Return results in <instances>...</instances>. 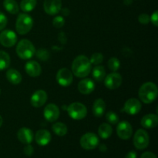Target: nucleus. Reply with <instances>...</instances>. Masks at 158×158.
<instances>
[{
	"label": "nucleus",
	"instance_id": "nucleus-17",
	"mask_svg": "<svg viewBox=\"0 0 158 158\" xmlns=\"http://www.w3.org/2000/svg\"><path fill=\"white\" fill-rule=\"evenodd\" d=\"M51 134L47 130H39L35 135V140L40 146H46L51 141Z\"/></svg>",
	"mask_w": 158,
	"mask_h": 158
},
{
	"label": "nucleus",
	"instance_id": "nucleus-26",
	"mask_svg": "<svg viewBox=\"0 0 158 158\" xmlns=\"http://www.w3.org/2000/svg\"><path fill=\"white\" fill-rule=\"evenodd\" d=\"M106 77V70L105 68L102 66H97L93 69V77L95 80L98 82H101L104 80Z\"/></svg>",
	"mask_w": 158,
	"mask_h": 158
},
{
	"label": "nucleus",
	"instance_id": "nucleus-27",
	"mask_svg": "<svg viewBox=\"0 0 158 158\" xmlns=\"http://www.w3.org/2000/svg\"><path fill=\"white\" fill-rule=\"evenodd\" d=\"M36 0H22L20 2V9L25 12H29L36 6Z\"/></svg>",
	"mask_w": 158,
	"mask_h": 158
},
{
	"label": "nucleus",
	"instance_id": "nucleus-39",
	"mask_svg": "<svg viewBox=\"0 0 158 158\" xmlns=\"http://www.w3.org/2000/svg\"><path fill=\"white\" fill-rule=\"evenodd\" d=\"M140 158H157V156L154 153L147 151V152H144L143 154H142Z\"/></svg>",
	"mask_w": 158,
	"mask_h": 158
},
{
	"label": "nucleus",
	"instance_id": "nucleus-4",
	"mask_svg": "<svg viewBox=\"0 0 158 158\" xmlns=\"http://www.w3.org/2000/svg\"><path fill=\"white\" fill-rule=\"evenodd\" d=\"M33 20L32 17L26 13H21L17 17L15 22V29L20 35H26L32 29Z\"/></svg>",
	"mask_w": 158,
	"mask_h": 158
},
{
	"label": "nucleus",
	"instance_id": "nucleus-22",
	"mask_svg": "<svg viewBox=\"0 0 158 158\" xmlns=\"http://www.w3.org/2000/svg\"><path fill=\"white\" fill-rule=\"evenodd\" d=\"M6 78L9 83L13 85L19 84L23 80L21 73L18 70L14 69H10L6 72Z\"/></svg>",
	"mask_w": 158,
	"mask_h": 158
},
{
	"label": "nucleus",
	"instance_id": "nucleus-18",
	"mask_svg": "<svg viewBox=\"0 0 158 158\" xmlns=\"http://www.w3.org/2000/svg\"><path fill=\"white\" fill-rule=\"evenodd\" d=\"M26 73L32 77H36L41 74L42 68L40 63L34 60H30L27 62L25 66Z\"/></svg>",
	"mask_w": 158,
	"mask_h": 158
},
{
	"label": "nucleus",
	"instance_id": "nucleus-33",
	"mask_svg": "<svg viewBox=\"0 0 158 158\" xmlns=\"http://www.w3.org/2000/svg\"><path fill=\"white\" fill-rule=\"evenodd\" d=\"M36 56L42 61H46L49 58V52L45 49H40L36 52Z\"/></svg>",
	"mask_w": 158,
	"mask_h": 158
},
{
	"label": "nucleus",
	"instance_id": "nucleus-14",
	"mask_svg": "<svg viewBox=\"0 0 158 158\" xmlns=\"http://www.w3.org/2000/svg\"><path fill=\"white\" fill-rule=\"evenodd\" d=\"M43 114L48 122H54L60 117V109L54 103H49L45 107Z\"/></svg>",
	"mask_w": 158,
	"mask_h": 158
},
{
	"label": "nucleus",
	"instance_id": "nucleus-34",
	"mask_svg": "<svg viewBox=\"0 0 158 158\" xmlns=\"http://www.w3.org/2000/svg\"><path fill=\"white\" fill-rule=\"evenodd\" d=\"M138 21L142 25H148L151 22V20H150V16L148 14L142 13L138 16Z\"/></svg>",
	"mask_w": 158,
	"mask_h": 158
},
{
	"label": "nucleus",
	"instance_id": "nucleus-38",
	"mask_svg": "<svg viewBox=\"0 0 158 158\" xmlns=\"http://www.w3.org/2000/svg\"><path fill=\"white\" fill-rule=\"evenodd\" d=\"M58 40H60L62 44H66V42H67V38H66V35L65 34V32H61L59 33Z\"/></svg>",
	"mask_w": 158,
	"mask_h": 158
},
{
	"label": "nucleus",
	"instance_id": "nucleus-45",
	"mask_svg": "<svg viewBox=\"0 0 158 158\" xmlns=\"http://www.w3.org/2000/svg\"><path fill=\"white\" fill-rule=\"evenodd\" d=\"M63 108L64 109V110H66V109H67V106H63Z\"/></svg>",
	"mask_w": 158,
	"mask_h": 158
},
{
	"label": "nucleus",
	"instance_id": "nucleus-36",
	"mask_svg": "<svg viewBox=\"0 0 158 158\" xmlns=\"http://www.w3.org/2000/svg\"><path fill=\"white\" fill-rule=\"evenodd\" d=\"M23 151H24V154H26V156H32L34 153V149L32 148V145L30 144H26V146L25 147L24 149H23Z\"/></svg>",
	"mask_w": 158,
	"mask_h": 158
},
{
	"label": "nucleus",
	"instance_id": "nucleus-2",
	"mask_svg": "<svg viewBox=\"0 0 158 158\" xmlns=\"http://www.w3.org/2000/svg\"><path fill=\"white\" fill-rule=\"evenodd\" d=\"M158 94L157 86L152 82L144 83L139 89L138 95L143 103L150 104L157 99Z\"/></svg>",
	"mask_w": 158,
	"mask_h": 158
},
{
	"label": "nucleus",
	"instance_id": "nucleus-46",
	"mask_svg": "<svg viewBox=\"0 0 158 158\" xmlns=\"http://www.w3.org/2000/svg\"><path fill=\"white\" fill-rule=\"evenodd\" d=\"M0 94H1V89H0Z\"/></svg>",
	"mask_w": 158,
	"mask_h": 158
},
{
	"label": "nucleus",
	"instance_id": "nucleus-44",
	"mask_svg": "<svg viewBox=\"0 0 158 158\" xmlns=\"http://www.w3.org/2000/svg\"><path fill=\"white\" fill-rule=\"evenodd\" d=\"M2 123H3V120H2V117L0 116V127H1V126L2 125Z\"/></svg>",
	"mask_w": 158,
	"mask_h": 158
},
{
	"label": "nucleus",
	"instance_id": "nucleus-3",
	"mask_svg": "<svg viewBox=\"0 0 158 158\" xmlns=\"http://www.w3.org/2000/svg\"><path fill=\"white\" fill-rule=\"evenodd\" d=\"M15 51L19 57L25 60L31 59L35 53L34 45L32 44V42L26 39H23L19 42Z\"/></svg>",
	"mask_w": 158,
	"mask_h": 158
},
{
	"label": "nucleus",
	"instance_id": "nucleus-40",
	"mask_svg": "<svg viewBox=\"0 0 158 158\" xmlns=\"http://www.w3.org/2000/svg\"><path fill=\"white\" fill-rule=\"evenodd\" d=\"M125 158H137V153L134 151H130L126 154Z\"/></svg>",
	"mask_w": 158,
	"mask_h": 158
},
{
	"label": "nucleus",
	"instance_id": "nucleus-13",
	"mask_svg": "<svg viewBox=\"0 0 158 158\" xmlns=\"http://www.w3.org/2000/svg\"><path fill=\"white\" fill-rule=\"evenodd\" d=\"M43 8L46 13L50 15H56L62 9L61 0H45Z\"/></svg>",
	"mask_w": 158,
	"mask_h": 158
},
{
	"label": "nucleus",
	"instance_id": "nucleus-7",
	"mask_svg": "<svg viewBox=\"0 0 158 158\" xmlns=\"http://www.w3.org/2000/svg\"><path fill=\"white\" fill-rule=\"evenodd\" d=\"M134 145L137 150H144L149 145V136L143 129L137 130L134 136Z\"/></svg>",
	"mask_w": 158,
	"mask_h": 158
},
{
	"label": "nucleus",
	"instance_id": "nucleus-35",
	"mask_svg": "<svg viewBox=\"0 0 158 158\" xmlns=\"http://www.w3.org/2000/svg\"><path fill=\"white\" fill-rule=\"evenodd\" d=\"M7 25V18L6 15L0 12V31L2 30Z\"/></svg>",
	"mask_w": 158,
	"mask_h": 158
},
{
	"label": "nucleus",
	"instance_id": "nucleus-16",
	"mask_svg": "<svg viewBox=\"0 0 158 158\" xmlns=\"http://www.w3.org/2000/svg\"><path fill=\"white\" fill-rule=\"evenodd\" d=\"M17 137L21 143L24 144H30L34 139V134L29 128L22 127L18 131Z\"/></svg>",
	"mask_w": 158,
	"mask_h": 158
},
{
	"label": "nucleus",
	"instance_id": "nucleus-21",
	"mask_svg": "<svg viewBox=\"0 0 158 158\" xmlns=\"http://www.w3.org/2000/svg\"><path fill=\"white\" fill-rule=\"evenodd\" d=\"M106 110V103L103 99H97L94 101L93 106V114L95 117H101Z\"/></svg>",
	"mask_w": 158,
	"mask_h": 158
},
{
	"label": "nucleus",
	"instance_id": "nucleus-11",
	"mask_svg": "<svg viewBox=\"0 0 158 158\" xmlns=\"http://www.w3.org/2000/svg\"><path fill=\"white\" fill-rule=\"evenodd\" d=\"M117 134L122 140H128L133 134L132 126L126 120L120 122L117 127Z\"/></svg>",
	"mask_w": 158,
	"mask_h": 158
},
{
	"label": "nucleus",
	"instance_id": "nucleus-8",
	"mask_svg": "<svg viewBox=\"0 0 158 158\" xmlns=\"http://www.w3.org/2000/svg\"><path fill=\"white\" fill-rule=\"evenodd\" d=\"M141 110V103L136 98H131L124 103L121 112H124L129 115H136Z\"/></svg>",
	"mask_w": 158,
	"mask_h": 158
},
{
	"label": "nucleus",
	"instance_id": "nucleus-23",
	"mask_svg": "<svg viewBox=\"0 0 158 158\" xmlns=\"http://www.w3.org/2000/svg\"><path fill=\"white\" fill-rule=\"evenodd\" d=\"M113 129L109 123H103L99 127L98 134L102 139H108L112 135Z\"/></svg>",
	"mask_w": 158,
	"mask_h": 158
},
{
	"label": "nucleus",
	"instance_id": "nucleus-41",
	"mask_svg": "<svg viewBox=\"0 0 158 158\" xmlns=\"http://www.w3.org/2000/svg\"><path fill=\"white\" fill-rule=\"evenodd\" d=\"M60 12H62L63 15H64V16H68V15H69V13H70V11H69V9H68V8H64V9H61Z\"/></svg>",
	"mask_w": 158,
	"mask_h": 158
},
{
	"label": "nucleus",
	"instance_id": "nucleus-9",
	"mask_svg": "<svg viewBox=\"0 0 158 158\" xmlns=\"http://www.w3.org/2000/svg\"><path fill=\"white\" fill-rule=\"evenodd\" d=\"M16 42V34L13 31L6 29L0 33V43L5 47H12Z\"/></svg>",
	"mask_w": 158,
	"mask_h": 158
},
{
	"label": "nucleus",
	"instance_id": "nucleus-5",
	"mask_svg": "<svg viewBox=\"0 0 158 158\" xmlns=\"http://www.w3.org/2000/svg\"><path fill=\"white\" fill-rule=\"evenodd\" d=\"M68 114L69 117L74 120H82L85 118L87 114V109L86 106L79 102H75L67 106Z\"/></svg>",
	"mask_w": 158,
	"mask_h": 158
},
{
	"label": "nucleus",
	"instance_id": "nucleus-19",
	"mask_svg": "<svg viewBox=\"0 0 158 158\" xmlns=\"http://www.w3.org/2000/svg\"><path fill=\"white\" fill-rule=\"evenodd\" d=\"M95 89V83L91 79H83L78 83V90L82 94H91Z\"/></svg>",
	"mask_w": 158,
	"mask_h": 158
},
{
	"label": "nucleus",
	"instance_id": "nucleus-24",
	"mask_svg": "<svg viewBox=\"0 0 158 158\" xmlns=\"http://www.w3.org/2000/svg\"><path fill=\"white\" fill-rule=\"evenodd\" d=\"M3 6L8 12L11 14H16L19 12V7L15 0H4Z\"/></svg>",
	"mask_w": 158,
	"mask_h": 158
},
{
	"label": "nucleus",
	"instance_id": "nucleus-37",
	"mask_svg": "<svg viewBox=\"0 0 158 158\" xmlns=\"http://www.w3.org/2000/svg\"><path fill=\"white\" fill-rule=\"evenodd\" d=\"M150 20L155 26H158V11L156 10L150 17Z\"/></svg>",
	"mask_w": 158,
	"mask_h": 158
},
{
	"label": "nucleus",
	"instance_id": "nucleus-32",
	"mask_svg": "<svg viewBox=\"0 0 158 158\" xmlns=\"http://www.w3.org/2000/svg\"><path fill=\"white\" fill-rule=\"evenodd\" d=\"M65 24V19L63 16L61 15H58V16L54 17L52 19V25L56 29H60L63 27Z\"/></svg>",
	"mask_w": 158,
	"mask_h": 158
},
{
	"label": "nucleus",
	"instance_id": "nucleus-42",
	"mask_svg": "<svg viewBox=\"0 0 158 158\" xmlns=\"http://www.w3.org/2000/svg\"><path fill=\"white\" fill-rule=\"evenodd\" d=\"M99 149L101 152H106V150H107V148L105 144H100V147H99Z\"/></svg>",
	"mask_w": 158,
	"mask_h": 158
},
{
	"label": "nucleus",
	"instance_id": "nucleus-20",
	"mask_svg": "<svg viewBox=\"0 0 158 158\" xmlns=\"http://www.w3.org/2000/svg\"><path fill=\"white\" fill-rule=\"evenodd\" d=\"M140 124L143 128L152 129L156 127L158 124V117L157 114H147L141 119Z\"/></svg>",
	"mask_w": 158,
	"mask_h": 158
},
{
	"label": "nucleus",
	"instance_id": "nucleus-31",
	"mask_svg": "<svg viewBox=\"0 0 158 158\" xmlns=\"http://www.w3.org/2000/svg\"><path fill=\"white\" fill-rule=\"evenodd\" d=\"M106 119L107 122L111 124H117L119 122V117L116 113L113 111H109L106 114Z\"/></svg>",
	"mask_w": 158,
	"mask_h": 158
},
{
	"label": "nucleus",
	"instance_id": "nucleus-15",
	"mask_svg": "<svg viewBox=\"0 0 158 158\" xmlns=\"http://www.w3.org/2000/svg\"><path fill=\"white\" fill-rule=\"evenodd\" d=\"M47 94L43 89H38L31 97V105L34 107H41L46 103L47 100Z\"/></svg>",
	"mask_w": 158,
	"mask_h": 158
},
{
	"label": "nucleus",
	"instance_id": "nucleus-10",
	"mask_svg": "<svg viewBox=\"0 0 158 158\" xmlns=\"http://www.w3.org/2000/svg\"><path fill=\"white\" fill-rule=\"evenodd\" d=\"M103 80H104V85L106 88L110 89H115L120 87V85L122 84L123 79L120 74L114 72L105 77Z\"/></svg>",
	"mask_w": 158,
	"mask_h": 158
},
{
	"label": "nucleus",
	"instance_id": "nucleus-30",
	"mask_svg": "<svg viewBox=\"0 0 158 158\" xmlns=\"http://www.w3.org/2000/svg\"><path fill=\"white\" fill-rule=\"evenodd\" d=\"M103 54L100 53V52H95V53H94L92 56H91L89 61H90L91 64H94L95 65V66H97V65L100 64V63L103 62Z\"/></svg>",
	"mask_w": 158,
	"mask_h": 158
},
{
	"label": "nucleus",
	"instance_id": "nucleus-6",
	"mask_svg": "<svg viewBox=\"0 0 158 158\" xmlns=\"http://www.w3.org/2000/svg\"><path fill=\"white\" fill-rule=\"evenodd\" d=\"M80 145L85 150H94L98 147L100 140L97 134L94 133H86L83 135L80 140Z\"/></svg>",
	"mask_w": 158,
	"mask_h": 158
},
{
	"label": "nucleus",
	"instance_id": "nucleus-1",
	"mask_svg": "<svg viewBox=\"0 0 158 158\" xmlns=\"http://www.w3.org/2000/svg\"><path fill=\"white\" fill-rule=\"evenodd\" d=\"M73 73L79 78L87 77L91 71V63L86 56L80 55L76 57L72 63Z\"/></svg>",
	"mask_w": 158,
	"mask_h": 158
},
{
	"label": "nucleus",
	"instance_id": "nucleus-43",
	"mask_svg": "<svg viewBox=\"0 0 158 158\" xmlns=\"http://www.w3.org/2000/svg\"><path fill=\"white\" fill-rule=\"evenodd\" d=\"M133 2V0H123V3H124V5H126V6H130V5L132 4Z\"/></svg>",
	"mask_w": 158,
	"mask_h": 158
},
{
	"label": "nucleus",
	"instance_id": "nucleus-29",
	"mask_svg": "<svg viewBox=\"0 0 158 158\" xmlns=\"http://www.w3.org/2000/svg\"><path fill=\"white\" fill-rule=\"evenodd\" d=\"M108 65V68L110 69L111 71L113 72H116V71L120 69V60H118L117 58L116 57H112L109 60L107 63Z\"/></svg>",
	"mask_w": 158,
	"mask_h": 158
},
{
	"label": "nucleus",
	"instance_id": "nucleus-12",
	"mask_svg": "<svg viewBox=\"0 0 158 158\" xmlns=\"http://www.w3.org/2000/svg\"><path fill=\"white\" fill-rule=\"evenodd\" d=\"M73 73L69 69L63 68L57 72L56 80L60 86H69L73 83Z\"/></svg>",
	"mask_w": 158,
	"mask_h": 158
},
{
	"label": "nucleus",
	"instance_id": "nucleus-28",
	"mask_svg": "<svg viewBox=\"0 0 158 158\" xmlns=\"http://www.w3.org/2000/svg\"><path fill=\"white\" fill-rule=\"evenodd\" d=\"M10 65V56L7 52L0 51V71L7 69Z\"/></svg>",
	"mask_w": 158,
	"mask_h": 158
},
{
	"label": "nucleus",
	"instance_id": "nucleus-25",
	"mask_svg": "<svg viewBox=\"0 0 158 158\" xmlns=\"http://www.w3.org/2000/svg\"><path fill=\"white\" fill-rule=\"evenodd\" d=\"M52 129L53 132L60 137H63L67 134V127L61 122H56V123H53V125L52 126Z\"/></svg>",
	"mask_w": 158,
	"mask_h": 158
}]
</instances>
